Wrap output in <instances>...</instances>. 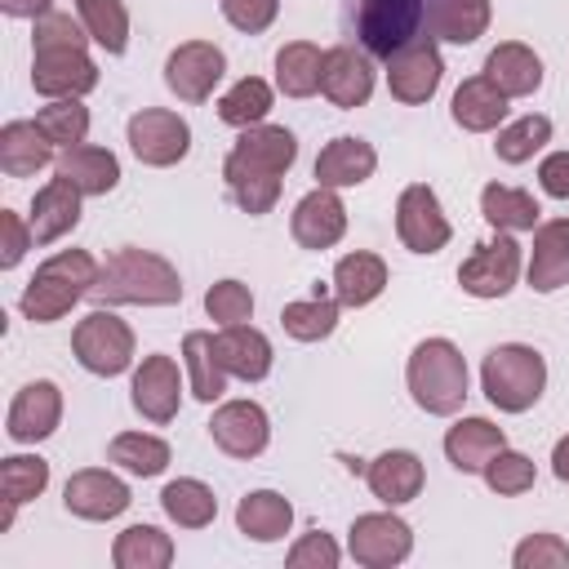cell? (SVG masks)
I'll return each instance as SVG.
<instances>
[{"label": "cell", "instance_id": "9c48e42d", "mask_svg": "<svg viewBox=\"0 0 569 569\" xmlns=\"http://www.w3.org/2000/svg\"><path fill=\"white\" fill-rule=\"evenodd\" d=\"M440 76H445V62H440V49L431 36H418L409 44H400L391 58H387V89L396 102L405 107H422L436 98L440 89Z\"/></svg>", "mask_w": 569, "mask_h": 569}, {"label": "cell", "instance_id": "5b68a950", "mask_svg": "<svg viewBox=\"0 0 569 569\" xmlns=\"http://www.w3.org/2000/svg\"><path fill=\"white\" fill-rule=\"evenodd\" d=\"M71 351H76L80 369H89L98 378H116V373H124L133 365V329L116 311L98 307L84 320H76Z\"/></svg>", "mask_w": 569, "mask_h": 569}, {"label": "cell", "instance_id": "8d00e7d4", "mask_svg": "<svg viewBox=\"0 0 569 569\" xmlns=\"http://www.w3.org/2000/svg\"><path fill=\"white\" fill-rule=\"evenodd\" d=\"M116 569H164L173 565V538L156 525H129L111 547Z\"/></svg>", "mask_w": 569, "mask_h": 569}, {"label": "cell", "instance_id": "1f68e13d", "mask_svg": "<svg viewBox=\"0 0 569 569\" xmlns=\"http://www.w3.org/2000/svg\"><path fill=\"white\" fill-rule=\"evenodd\" d=\"M53 160V142L40 133L36 120H9L0 129V169L9 178H31Z\"/></svg>", "mask_w": 569, "mask_h": 569}, {"label": "cell", "instance_id": "f5cc1de1", "mask_svg": "<svg viewBox=\"0 0 569 569\" xmlns=\"http://www.w3.org/2000/svg\"><path fill=\"white\" fill-rule=\"evenodd\" d=\"M338 556H342L338 542H333L329 533L311 529V533H302V538L289 547V569H333Z\"/></svg>", "mask_w": 569, "mask_h": 569}, {"label": "cell", "instance_id": "277c9868", "mask_svg": "<svg viewBox=\"0 0 569 569\" xmlns=\"http://www.w3.org/2000/svg\"><path fill=\"white\" fill-rule=\"evenodd\" d=\"M547 387V360L529 342H502L480 365V391L502 413H525L542 400Z\"/></svg>", "mask_w": 569, "mask_h": 569}, {"label": "cell", "instance_id": "44dd1931", "mask_svg": "<svg viewBox=\"0 0 569 569\" xmlns=\"http://www.w3.org/2000/svg\"><path fill=\"white\" fill-rule=\"evenodd\" d=\"M373 169H378V151L365 138L342 133V138L320 147V156H316V187H333V191L360 187V182L373 178Z\"/></svg>", "mask_w": 569, "mask_h": 569}, {"label": "cell", "instance_id": "7c38bea8", "mask_svg": "<svg viewBox=\"0 0 569 569\" xmlns=\"http://www.w3.org/2000/svg\"><path fill=\"white\" fill-rule=\"evenodd\" d=\"M516 276H520V244L511 240V231H498L493 240L476 244L471 258H462L458 267V284L471 298H502L511 293Z\"/></svg>", "mask_w": 569, "mask_h": 569}, {"label": "cell", "instance_id": "4fadbf2b", "mask_svg": "<svg viewBox=\"0 0 569 569\" xmlns=\"http://www.w3.org/2000/svg\"><path fill=\"white\" fill-rule=\"evenodd\" d=\"M222 76H227V58L209 40H187L164 58V84L182 102H209Z\"/></svg>", "mask_w": 569, "mask_h": 569}, {"label": "cell", "instance_id": "ffe728a7", "mask_svg": "<svg viewBox=\"0 0 569 569\" xmlns=\"http://www.w3.org/2000/svg\"><path fill=\"white\" fill-rule=\"evenodd\" d=\"M289 231L302 249H333L342 236H347V204L338 200L333 187H316L307 191L298 204H293V218H289Z\"/></svg>", "mask_w": 569, "mask_h": 569}, {"label": "cell", "instance_id": "30bf717a", "mask_svg": "<svg viewBox=\"0 0 569 569\" xmlns=\"http://www.w3.org/2000/svg\"><path fill=\"white\" fill-rule=\"evenodd\" d=\"M298 160V138L284 124H249L222 160V173H271L284 178Z\"/></svg>", "mask_w": 569, "mask_h": 569}, {"label": "cell", "instance_id": "836d02e7", "mask_svg": "<svg viewBox=\"0 0 569 569\" xmlns=\"http://www.w3.org/2000/svg\"><path fill=\"white\" fill-rule=\"evenodd\" d=\"M320 71H325V49L311 40H289L276 53V89L284 98H311L320 89Z\"/></svg>", "mask_w": 569, "mask_h": 569}, {"label": "cell", "instance_id": "8fae6325", "mask_svg": "<svg viewBox=\"0 0 569 569\" xmlns=\"http://www.w3.org/2000/svg\"><path fill=\"white\" fill-rule=\"evenodd\" d=\"M396 236H400V244L409 253H440L449 244L453 227H449V218H445V209H440V200H436V191L427 182H409L400 191V200H396Z\"/></svg>", "mask_w": 569, "mask_h": 569}, {"label": "cell", "instance_id": "6da1fadb", "mask_svg": "<svg viewBox=\"0 0 569 569\" xmlns=\"http://www.w3.org/2000/svg\"><path fill=\"white\" fill-rule=\"evenodd\" d=\"M93 302L98 307H120V302H133V307H173L182 302V276L169 258L151 253V249H116L102 271H98V284H93Z\"/></svg>", "mask_w": 569, "mask_h": 569}, {"label": "cell", "instance_id": "60d3db41", "mask_svg": "<svg viewBox=\"0 0 569 569\" xmlns=\"http://www.w3.org/2000/svg\"><path fill=\"white\" fill-rule=\"evenodd\" d=\"M276 93L262 76H240L222 98H218V120L222 124H236V129H249V124H262L267 111H271Z\"/></svg>", "mask_w": 569, "mask_h": 569}, {"label": "cell", "instance_id": "f546056e", "mask_svg": "<svg viewBox=\"0 0 569 569\" xmlns=\"http://www.w3.org/2000/svg\"><path fill=\"white\" fill-rule=\"evenodd\" d=\"M382 289H387V262L378 253L356 249V253L338 258V267H333V298L342 307H369Z\"/></svg>", "mask_w": 569, "mask_h": 569}, {"label": "cell", "instance_id": "b9f144b4", "mask_svg": "<svg viewBox=\"0 0 569 569\" xmlns=\"http://www.w3.org/2000/svg\"><path fill=\"white\" fill-rule=\"evenodd\" d=\"M76 18L84 22L89 40L107 53H124L129 44V9L124 0H76Z\"/></svg>", "mask_w": 569, "mask_h": 569}, {"label": "cell", "instance_id": "d6986e66", "mask_svg": "<svg viewBox=\"0 0 569 569\" xmlns=\"http://www.w3.org/2000/svg\"><path fill=\"white\" fill-rule=\"evenodd\" d=\"M320 93H325L333 107H342V111L365 107L369 93H373V67H369V53L356 49V44H333V49H325Z\"/></svg>", "mask_w": 569, "mask_h": 569}, {"label": "cell", "instance_id": "7402d4cb", "mask_svg": "<svg viewBox=\"0 0 569 569\" xmlns=\"http://www.w3.org/2000/svg\"><path fill=\"white\" fill-rule=\"evenodd\" d=\"M560 284H569V218L538 222L529 249V289L556 293Z\"/></svg>", "mask_w": 569, "mask_h": 569}, {"label": "cell", "instance_id": "3957f363", "mask_svg": "<svg viewBox=\"0 0 569 569\" xmlns=\"http://www.w3.org/2000/svg\"><path fill=\"white\" fill-rule=\"evenodd\" d=\"M405 382L422 413L449 418L467 400V360L449 338H422L405 365Z\"/></svg>", "mask_w": 569, "mask_h": 569}, {"label": "cell", "instance_id": "f35d334b", "mask_svg": "<svg viewBox=\"0 0 569 569\" xmlns=\"http://www.w3.org/2000/svg\"><path fill=\"white\" fill-rule=\"evenodd\" d=\"M169 445L160 440V436H151V431H120L111 445H107V462H116L120 471H129V476H160L164 467H169Z\"/></svg>", "mask_w": 569, "mask_h": 569}, {"label": "cell", "instance_id": "4dcf8cb0", "mask_svg": "<svg viewBox=\"0 0 569 569\" xmlns=\"http://www.w3.org/2000/svg\"><path fill=\"white\" fill-rule=\"evenodd\" d=\"M293 525V502L276 489H253L236 507V529L253 542H280Z\"/></svg>", "mask_w": 569, "mask_h": 569}, {"label": "cell", "instance_id": "d590c367", "mask_svg": "<svg viewBox=\"0 0 569 569\" xmlns=\"http://www.w3.org/2000/svg\"><path fill=\"white\" fill-rule=\"evenodd\" d=\"M431 40L449 44H471L489 27V0H431Z\"/></svg>", "mask_w": 569, "mask_h": 569}, {"label": "cell", "instance_id": "f1b7e54d", "mask_svg": "<svg viewBox=\"0 0 569 569\" xmlns=\"http://www.w3.org/2000/svg\"><path fill=\"white\" fill-rule=\"evenodd\" d=\"M485 76H489L507 98H529V93H538V84H542V58H538L529 44H520V40H502L498 49H489Z\"/></svg>", "mask_w": 569, "mask_h": 569}, {"label": "cell", "instance_id": "83f0119b", "mask_svg": "<svg viewBox=\"0 0 569 569\" xmlns=\"http://www.w3.org/2000/svg\"><path fill=\"white\" fill-rule=\"evenodd\" d=\"M53 169L71 187H80V196H107L120 182V160L107 147H89V142L62 147V156L53 160Z\"/></svg>", "mask_w": 569, "mask_h": 569}, {"label": "cell", "instance_id": "52a82bcc", "mask_svg": "<svg viewBox=\"0 0 569 569\" xmlns=\"http://www.w3.org/2000/svg\"><path fill=\"white\" fill-rule=\"evenodd\" d=\"M124 133H129V151L151 169H169V164L187 160V151H191V124L164 107L133 111Z\"/></svg>", "mask_w": 569, "mask_h": 569}, {"label": "cell", "instance_id": "ee69618b", "mask_svg": "<svg viewBox=\"0 0 569 569\" xmlns=\"http://www.w3.org/2000/svg\"><path fill=\"white\" fill-rule=\"evenodd\" d=\"M36 124L53 147H76L89 133V107L80 98H49V107L36 111Z\"/></svg>", "mask_w": 569, "mask_h": 569}, {"label": "cell", "instance_id": "7dc6e473", "mask_svg": "<svg viewBox=\"0 0 569 569\" xmlns=\"http://www.w3.org/2000/svg\"><path fill=\"white\" fill-rule=\"evenodd\" d=\"M204 311H209V320H218V329H227V325H249V316H253V293H249L244 280H218V284H209V293H204Z\"/></svg>", "mask_w": 569, "mask_h": 569}, {"label": "cell", "instance_id": "e0dca14e", "mask_svg": "<svg viewBox=\"0 0 569 569\" xmlns=\"http://www.w3.org/2000/svg\"><path fill=\"white\" fill-rule=\"evenodd\" d=\"M58 422H62V391H58V382L36 378L13 396L4 431L13 445H36V440H49L58 431Z\"/></svg>", "mask_w": 569, "mask_h": 569}, {"label": "cell", "instance_id": "f6af8a7d", "mask_svg": "<svg viewBox=\"0 0 569 569\" xmlns=\"http://www.w3.org/2000/svg\"><path fill=\"white\" fill-rule=\"evenodd\" d=\"M547 142H551V120H547V116H520V120H511V124L498 129L493 151H498L502 164H525V160H533V151H542Z\"/></svg>", "mask_w": 569, "mask_h": 569}, {"label": "cell", "instance_id": "484cf974", "mask_svg": "<svg viewBox=\"0 0 569 569\" xmlns=\"http://www.w3.org/2000/svg\"><path fill=\"white\" fill-rule=\"evenodd\" d=\"M213 347H218V360L231 378L240 382H258L271 373V342L267 333H258L253 325H227L213 333Z\"/></svg>", "mask_w": 569, "mask_h": 569}, {"label": "cell", "instance_id": "6f0895ef", "mask_svg": "<svg viewBox=\"0 0 569 569\" xmlns=\"http://www.w3.org/2000/svg\"><path fill=\"white\" fill-rule=\"evenodd\" d=\"M551 471H556V480L569 485V436L556 440V449H551Z\"/></svg>", "mask_w": 569, "mask_h": 569}, {"label": "cell", "instance_id": "603a6c76", "mask_svg": "<svg viewBox=\"0 0 569 569\" xmlns=\"http://www.w3.org/2000/svg\"><path fill=\"white\" fill-rule=\"evenodd\" d=\"M27 222H31L36 244H53V240L71 236L76 222H80V187H71L67 178H49V182L36 191Z\"/></svg>", "mask_w": 569, "mask_h": 569}, {"label": "cell", "instance_id": "db71d44e", "mask_svg": "<svg viewBox=\"0 0 569 569\" xmlns=\"http://www.w3.org/2000/svg\"><path fill=\"white\" fill-rule=\"evenodd\" d=\"M36 244V236H31V222H22L13 209H0V267L9 271V267H18L22 262V253Z\"/></svg>", "mask_w": 569, "mask_h": 569}, {"label": "cell", "instance_id": "d6a6232c", "mask_svg": "<svg viewBox=\"0 0 569 569\" xmlns=\"http://www.w3.org/2000/svg\"><path fill=\"white\" fill-rule=\"evenodd\" d=\"M182 369H187V382H191V396H196V400L213 405V400L227 391V378H231V373H227L222 360H218L213 333L191 329V333L182 338Z\"/></svg>", "mask_w": 569, "mask_h": 569}, {"label": "cell", "instance_id": "c3c4849f", "mask_svg": "<svg viewBox=\"0 0 569 569\" xmlns=\"http://www.w3.org/2000/svg\"><path fill=\"white\" fill-rule=\"evenodd\" d=\"M222 178H227L231 200H236L249 218L271 213L276 200H280V178H271V173H222Z\"/></svg>", "mask_w": 569, "mask_h": 569}, {"label": "cell", "instance_id": "816d5d0a", "mask_svg": "<svg viewBox=\"0 0 569 569\" xmlns=\"http://www.w3.org/2000/svg\"><path fill=\"white\" fill-rule=\"evenodd\" d=\"M218 9H222V18H227L236 31L258 36V31H267V27L276 22L280 0H218Z\"/></svg>", "mask_w": 569, "mask_h": 569}, {"label": "cell", "instance_id": "681fc988", "mask_svg": "<svg viewBox=\"0 0 569 569\" xmlns=\"http://www.w3.org/2000/svg\"><path fill=\"white\" fill-rule=\"evenodd\" d=\"M89 44V31L80 18L71 13H44L36 18V31H31V53H44V49H84Z\"/></svg>", "mask_w": 569, "mask_h": 569}, {"label": "cell", "instance_id": "f907efd6", "mask_svg": "<svg viewBox=\"0 0 569 569\" xmlns=\"http://www.w3.org/2000/svg\"><path fill=\"white\" fill-rule=\"evenodd\" d=\"M511 560L516 569H569V542L560 533H529Z\"/></svg>", "mask_w": 569, "mask_h": 569}, {"label": "cell", "instance_id": "ac0fdd59", "mask_svg": "<svg viewBox=\"0 0 569 569\" xmlns=\"http://www.w3.org/2000/svg\"><path fill=\"white\" fill-rule=\"evenodd\" d=\"M129 502H133L129 485L102 467H84V471L67 476V485H62V507L80 520H116Z\"/></svg>", "mask_w": 569, "mask_h": 569}, {"label": "cell", "instance_id": "2e32d148", "mask_svg": "<svg viewBox=\"0 0 569 569\" xmlns=\"http://www.w3.org/2000/svg\"><path fill=\"white\" fill-rule=\"evenodd\" d=\"M31 89L44 98H84L89 89H98V62L84 49L31 53Z\"/></svg>", "mask_w": 569, "mask_h": 569}, {"label": "cell", "instance_id": "ab89813d", "mask_svg": "<svg viewBox=\"0 0 569 569\" xmlns=\"http://www.w3.org/2000/svg\"><path fill=\"white\" fill-rule=\"evenodd\" d=\"M338 311H342V302H338V298H325V293L316 289V293L302 298V302H284V307H280V325H284V333L298 338V342H320V338H329V333L338 329Z\"/></svg>", "mask_w": 569, "mask_h": 569}, {"label": "cell", "instance_id": "8992f818", "mask_svg": "<svg viewBox=\"0 0 569 569\" xmlns=\"http://www.w3.org/2000/svg\"><path fill=\"white\" fill-rule=\"evenodd\" d=\"M427 18H431V4L427 0H360L356 31H360V40H365L369 53L391 58L400 44H409V40L422 36V22Z\"/></svg>", "mask_w": 569, "mask_h": 569}, {"label": "cell", "instance_id": "5bb4252c", "mask_svg": "<svg viewBox=\"0 0 569 569\" xmlns=\"http://www.w3.org/2000/svg\"><path fill=\"white\" fill-rule=\"evenodd\" d=\"M129 400H133V409L147 422H156V427L173 422L178 418V405H182V373H178V365L169 356H160V351L156 356H142V365L133 369Z\"/></svg>", "mask_w": 569, "mask_h": 569}, {"label": "cell", "instance_id": "cb8c5ba5", "mask_svg": "<svg viewBox=\"0 0 569 569\" xmlns=\"http://www.w3.org/2000/svg\"><path fill=\"white\" fill-rule=\"evenodd\" d=\"M365 480H369V493L378 502L405 507L422 493V458L409 453V449H387L365 467Z\"/></svg>", "mask_w": 569, "mask_h": 569}, {"label": "cell", "instance_id": "9f6ffc18", "mask_svg": "<svg viewBox=\"0 0 569 569\" xmlns=\"http://www.w3.org/2000/svg\"><path fill=\"white\" fill-rule=\"evenodd\" d=\"M0 9L9 18H44L53 13V0H0Z\"/></svg>", "mask_w": 569, "mask_h": 569}, {"label": "cell", "instance_id": "ba28073f", "mask_svg": "<svg viewBox=\"0 0 569 569\" xmlns=\"http://www.w3.org/2000/svg\"><path fill=\"white\" fill-rule=\"evenodd\" d=\"M347 551L365 569H391L413 551V529L396 511H365L347 529Z\"/></svg>", "mask_w": 569, "mask_h": 569}, {"label": "cell", "instance_id": "d4e9b609", "mask_svg": "<svg viewBox=\"0 0 569 569\" xmlns=\"http://www.w3.org/2000/svg\"><path fill=\"white\" fill-rule=\"evenodd\" d=\"M507 445L502 427L489 422V418H458L449 431H445V458L453 462V471L462 476H480L485 462Z\"/></svg>", "mask_w": 569, "mask_h": 569}, {"label": "cell", "instance_id": "11a10c76", "mask_svg": "<svg viewBox=\"0 0 569 569\" xmlns=\"http://www.w3.org/2000/svg\"><path fill=\"white\" fill-rule=\"evenodd\" d=\"M538 187H542L551 200H569V151H551V156L538 164Z\"/></svg>", "mask_w": 569, "mask_h": 569}, {"label": "cell", "instance_id": "4316f807", "mask_svg": "<svg viewBox=\"0 0 569 569\" xmlns=\"http://www.w3.org/2000/svg\"><path fill=\"white\" fill-rule=\"evenodd\" d=\"M453 124L467 129V133H489V129H502V116H507V93L489 80V76H467L458 89H453Z\"/></svg>", "mask_w": 569, "mask_h": 569}, {"label": "cell", "instance_id": "7bdbcfd3", "mask_svg": "<svg viewBox=\"0 0 569 569\" xmlns=\"http://www.w3.org/2000/svg\"><path fill=\"white\" fill-rule=\"evenodd\" d=\"M49 485V462L36 458V453H9L0 462V498L9 507H22L31 498H40Z\"/></svg>", "mask_w": 569, "mask_h": 569}, {"label": "cell", "instance_id": "9a60e30c", "mask_svg": "<svg viewBox=\"0 0 569 569\" xmlns=\"http://www.w3.org/2000/svg\"><path fill=\"white\" fill-rule=\"evenodd\" d=\"M209 436L227 458H258L271 440V418L253 400H227L209 418Z\"/></svg>", "mask_w": 569, "mask_h": 569}, {"label": "cell", "instance_id": "bcb514c9", "mask_svg": "<svg viewBox=\"0 0 569 569\" xmlns=\"http://www.w3.org/2000/svg\"><path fill=\"white\" fill-rule=\"evenodd\" d=\"M485 485L498 493V498H516V493H525V489H533V480H538V471H533V458L529 453H520V449H498L489 462H485Z\"/></svg>", "mask_w": 569, "mask_h": 569}, {"label": "cell", "instance_id": "74e56055", "mask_svg": "<svg viewBox=\"0 0 569 569\" xmlns=\"http://www.w3.org/2000/svg\"><path fill=\"white\" fill-rule=\"evenodd\" d=\"M480 213H485V222L498 227V231H533L538 218H542V209H538V200H533L529 191L502 187V182H489V187L480 191Z\"/></svg>", "mask_w": 569, "mask_h": 569}, {"label": "cell", "instance_id": "7a4b0ae2", "mask_svg": "<svg viewBox=\"0 0 569 569\" xmlns=\"http://www.w3.org/2000/svg\"><path fill=\"white\" fill-rule=\"evenodd\" d=\"M98 262L89 249H62L53 258H44L36 267V276L27 280L22 298H18V311L31 320V325H53L62 320L84 293H93L98 284Z\"/></svg>", "mask_w": 569, "mask_h": 569}, {"label": "cell", "instance_id": "e575fe53", "mask_svg": "<svg viewBox=\"0 0 569 569\" xmlns=\"http://www.w3.org/2000/svg\"><path fill=\"white\" fill-rule=\"evenodd\" d=\"M160 507H164V516H169L178 529H204V525H213V516H218L213 489H209L204 480H196V476L169 480V485L160 489Z\"/></svg>", "mask_w": 569, "mask_h": 569}]
</instances>
